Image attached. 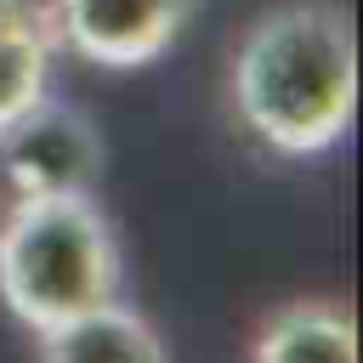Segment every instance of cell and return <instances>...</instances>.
Wrapping results in <instances>:
<instances>
[{
    "instance_id": "cell-4",
    "label": "cell",
    "mask_w": 363,
    "mask_h": 363,
    "mask_svg": "<svg viewBox=\"0 0 363 363\" xmlns=\"http://www.w3.org/2000/svg\"><path fill=\"white\" fill-rule=\"evenodd\" d=\"M40 11L57 51L68 45L96 68H147L182 40L193 0H45Z\"/></svg>"
},
{
    "instance_id": "cell-5",
    "label": "cell",
    "mask_w": 363,
    "mask_h": 363,
    "mask_svg": "<svg viewBox=\"0 0 363 363\" xmlns=\"http://www.w3.org/2000/svg\"><path fill=\"white\" fill-rule=\"evenodd\" d=\"M250 363H357V323L346 301L306 295L261 318Z\"/></svg>"
},
{
    "instance_id": "cell-2",
    "label": "cell",
    "mask_w": 363,
    "mask_h": 363,
    "mask_svg": "<svg viewBox=\"0 0 363 363\" xmlns=\"http://www.w3.org/2000/svg\"><path fill=\"white\" fill-rule=\"evenodd\" d=\"M108 301H125V250L96 193H11L0 210V306L40 335Z\"/></svg>"
},
{
    "instance_id": "cell-3",
    "label": "cell",
    "mask_w": 363,
    "mask_h": 363,
    "mask_svg": "<svg viewBox=\"0 0 363 363\" xmlns=\"http://www.w3.org/2000/svg\"><path fill=\"white\" fill-rule=\"evenodd\" d=\"M0 176L11 193H91L102 176V136L51 91L0 130Z\"/></svg>"
},
{
    "instance_id": "cell-1",
    "label": "cell",
    "mask_w": 363,
    "mask_h": 363,
    "mask_svg": "<svg viewBox=\"0 0 363 363\" xmlns=\"http://www.w3.org/2000/svg\"><path fill=\"white\" fill-rule=\"evenodd\" d=\"M233 113L238 125L284 153H329L357 113V34L329 0H284L261 11L233 45Z\"/></svg>"
},
{
    "instance_id": "cell-7",
    "label": "cell",
    "mask_w": 363,
    "mask_h": 363,
    "mask_svg": "<svg viewBox=\"0 0 363 363\" xmlns=\"http://www.w3.org/2000/svg\"><path fill=\"white\" fill-rule=\"evenodd\" d=\"M51 23L34 0H0V130L51 91Z\"/></svg>"
},
{
    "instance_id": "cell-6",
    "label": "cell",
    "mask_w": 363,
    "mask_h": 363,
    "mask_svg": "<svg viewBox=\"0 0 363 363\" xmlns=\"http://www.w3.org/2000/svg\"><path fill=\"white\" fill-rule=\"evenodd\" d=\"M34 340H40V363H170L159 329L125 301H108L57 329H40Z\"/></svg>"
}]
</instances>
